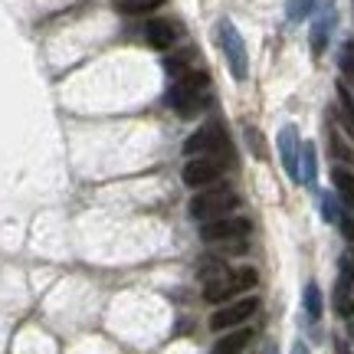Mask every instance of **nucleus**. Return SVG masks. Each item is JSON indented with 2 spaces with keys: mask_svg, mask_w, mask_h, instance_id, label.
Here are the masks:
<instances>
[{
  "mask_svg": "<svg viewBox=\"0 0 354 354\" xmlns=\"http://www.w3.org/2000/svg\"><path fill=\"white\" fill-rule=\"evenodd\" d=\"M207 86H210V76L203 69H190V73H184L174 86L167 88L165 102L177 115L190 118V115H197L207 105Z\"/></svg>",
  "mask_w": 354,
  "mask_h": 354,
  "instance_id": "obj_1",
  "label": "nucleus"
},
{
  "mask_svg": "<svg viewBox=\"0 0 354 354\" xmlns=\"http://www.w3.org/2000/svg\"><path fill=\"white\" fill-rule=\"evenodd\" d=\"M236 207H240V201H236L233 190L210 184V187H203L201 194L190 201L187 210L197 223H207V220H216V216H230V210H236Z\"/></svg>",
  "mask_w": 354,
  "mask_h": 354,
  "instance_id": "obj_2",
  "label": "nucleus"
},
{
  "mask_svg": "<svg viewBox=\"0 0 354 354\" xmlns=\"http://www.w3.org/2000/svg\"><path fill=\"white\" fill-rule=\"evenodd\" d=\"M216 37H220V50L227 56L233 79H236V82H246V76H250V53H246V43H243L240 30L230 24V20H220Z\"/></svg>",
  "mask_w": 354,
  "mask_h": 354,
  "instance_id": "obj_3",
  "label": "nucleus"
},
{
  "mask_svg": "<svg viewBox=\"0 0 354 354\" xmlns=\"http://www.w3.org/2000/svg\"><path fill=\"white\" fill-rule=\"evenodd\" d=\"M216 151H227V135L216 122L201 125L187 141H184V154L187 158H214Z\"/></svg>",
  "mask_w": 354,
  "mask_h": 354,
  "instance_id": "obj_4",
  "label": "nucleus"
},
{
  "mask_svg": "<svg viewBox=\"0 0 354 354\" xmlns=\"http://www.w3.org/2000/svg\"><path fill=\"white\" fill-rule=\"evenodd\" d=\"M253 223L246 216H216V220H207L201 227V240L203 243H233L250 236Z\"/></svg>",
  "mask_w": 354,
  "mask_h": 354,
  "instance_id": "obj_5",
  "label": "nucleus"
},
{
  "mask_svg": "<svg viewBox=\"0 0 354 354\" xmlns=\"http://www.w3.org/2000/svg\"><path fill=\"white\" fill-rule=\"evenodd\" d=\"M256 308H259V299L256 295H246L240 302H230L223 308H216L214 315H210V328L214 331H230V328H240L243 322H250L256 315Z\"/></svg>",
  "mask_w": 354,
  "mask_h": 354,
  "instance_id": "obj_6",
  "label": "nucleus"
},
{
  "mask_svg": "<svg viewBox=\"0 0 354 354\" xmlns=\"http://www.w3.org/2000/svg\"><path fill=\"white\" fill-rule=\"evenodd\" d=\"M279 158H282V167H286V174L292 180H299L302 184V177H299V158H302V141H299V128L295 125H286L279 131Z\"/></svg>",
  "mask_w": 354,
  "mask_h": 354,
  "instance_id": "obj_7",
  "label": "nucleus"
},
{
  "mask_svg": "<svg viewBox=\"0 0 354 354\" xmlns=\"http://www.w3.org/2000/svg\"><path fill=\"white\" fill-rule=\"evenodd\" d=\"M184 184L194 190H203L216 184V177H220V161L216 158H190L187 165H184Z\"/></svg>",
  "mask_w": 354,
  "mask_h": 354,
  "instance_id": "obj_8",
  "label": "nucleus"
},
{
  "mask_svg": "<svg viewBox=\"0 0 354 354\" xmlns=\"http://www.w3.org/2000/svg\"><path fill=\"white\" fill-rule=\"evenodd\" d=\"M335 24H338V10H335V3H322V10H318V17H315V26H312V53H315V56L325 53Z\"/></svg>",
  "mask_w": 354,
  "mask_h": 354,
  "instance_id": "obj_9",
  "label": "nucleus"
},
{
  "mask_svg": "<svg viewBox=\"0 0 354 354\" xmlns=\"http://www.w3.org/2000/svg\"><path fill=\"white\" fill-rule=\"evenodd\" d=\"M236 292H240L236 272L216 269V276H210L207 279V286H203V299H207V302H227L230 295H236Z\"/></svg>",
  "mask_w": 354,
  "mask_h": 354,
  "instance_id": "obj_10",
  "label": "nucleus"
},
{
  "mask_svg": "<svg viewBox=\"0 0 354 354\" xmlns=\"http://www.w3.org/2000/svg\"><path fill=\"white\" fill-rule=\"evenodd\" d=\"M351 289H354V263L348 256H342L338 259V286H335V305H338L342 315L351 312Z\"/></svg>",
  "mask_w": 354,
  "mask_h": 354,
  "instance_id": "obj_11",
  "label": "nucleus"
},
{
  "mask_svg": "<svg viewBox=\"0 0 354 354\" xmlns=\"http://www.w3.org/2000/svg\"><path fill=\"white\" fill-rule=\"evenodd\" d=\"M145 43L151 46V50H171L177 43V26L171 20H151V24L145 26Z\"/></svg>",
  "mask_w": 354,
  "mask_h": 354,
  "instance_id": "obj_12",
  "label": "nucleus"
},
{
  "mask_svg": "<svg viewBox=\"0 0 354 354\" xmlns=\"http://www.w3.org/2000/svg\"><path fill=\"white\" fill-rule=\"evenodd\" d=\"M253 342V328H233L214 344V354H243Z\"/></svg>",
  "mask_w": 354,
  "mask_h": 354,
  "instance_id": "obj_13",
  "label": "nucleus"
},
{
  "mask_svg": "<svg viewBox=\"0 0 354 354\" xmlns=\"http://www.w3.org/2000/svg\"><path fill=\"white\" fill-rule=\"evenodd\" d=\"M331 184H335V190H338V197H342L344 207L354 210V171L335 167V171H331Z\"/></svg>",
  "mask_w": 354,
  "mask_h": 354,
  "instance_id": "obj_14",
  "label": "nucleus"
},
{
  "mask_svg": "<svg viewBox=\"0 0 354 354\" xmlns=\"http://www.w3.org/2000/svg\"><path fill=\"white\" fill-rule=\"evenodd\" d=\"M299 177H302V184H315L318 177V154H315V145L308 141V145H302V158H299Z\"/></svg>",
  "mask_w": 354,
  "mask_h": 354,
  "instance_id": "obj_15",
  "label": "nucleus"
},
{
  "mask_svg": "<svg viewBox=\"0 0 354 354\" xmlns=\"http://www.w3.org/2000/svg\"><path fill=\"white\" fill-rule=\"evenodd\" d=\"M302 305H305V315L312 318V322H318V318H322V289H318L315 282H308V286H305Z\"/></svg>",
  "mask_w": 354,
  "mask_h": 354,
  "instance_id": "obj_16",
  "label": "nucleus"
},
{
  "mask_svg": "<svg viewBox=\"0 0 354 354\" xmlns=\"http://www.w3.org/2000/svg\"><path fill=\"white\" fill-rule=\"evenodd\" d=\"M161 3H165V0H115V10L138 17V13H151V10H158Z\"/></svg>",
  "mask_w": 354,
  "mask_h": 354,
  "instance_id": "obj_17",
  "label": "nucleus"
},
{
  "mask_svg": "<svg viewBox=\"0 0 354 354\" xmlns=\"http://www.w3.org/2000/svg\"><path fill=\"white\" fill-rule=\"evenodd\" d=\"M338 109H342V122L344 128L354 135V95L344 88V82H338Z\"/></svg>",
  "mask_w": 354,
  "mask_h": 354,
  "instance_id": "obj_18",
  "label": "nucleus"
},
{
  "mask_svg": "<svg viewBox=\"0 0 354 354\" xmlns=\"http://www.w3.org/2000/svg\"><path fill=\"white\" fill-rule=\"evenodd\" d=\"M312 7H315V0H289V20L292 24L305 20V17L312 13Z\"/></svg>",
  "mask_w": 354,
  "mask_h": 354,
  "instance_id": "obj_19",
  "label": "nucleus"
},
{
  "mask_svg": "<svg viewBox=\"0 0 354 354\" xmlns=\"http://www.w3.org/2000/svg\"><path fill=\"white\" fill-rule=\"evenodd\" d=\"M342 73L351 79V86H354V39H348L342 46Z\"/></svg>",
  "mask_w": 354,
  "mask_h": 354,
  "instance_id": "obj_20",
  "label": "nucleus"
},
{
  "mask_svg": "<svg viewBox=\"0 0 354 354\" xmlns=\"http://www.w3.org/2000/svg\"><path fill=\"white\" fill-rule=\"evenodd\" d=\"M318 203H322V216H325L328 223L342 220V214H338V207H335V197H331V194H322V197H318Z\"/></svg>",
  "mask_w": 354,
  "mask_h": 354,
  "instance_id": "obj_21",
  "label": "nucleus"
},
{
  "mask_svg": "<svg viewBox=\"0 0 354 354\" xmlns=\"http://www.w3.org/2000/svg\"><path fill=\"white\" fill-rule=\"evenodd\" d=\"M246 141H250V151H253L256 158H266V141L256 128H246Z\"/></svg>",
  "mask_w": 354,
  "mask_h": 354,
  "instance_id": "obj_22",
  "label": "nucleus"
},
{
  "mask_svg": "<svg viewBox=\"0 0 354 354\" xmlns=\"http://www.w3.org/2000/svg\"><path fill=\"white\" fill-rule=\"evenodd\" d=\"M236 282H240V289H253V286H256V269H253V266H243V269H236Z\"/></svg>",
  "mask_w": 354,
  "mask_h": 354,
  "instance_id": "obj_23",
  "label": "nucleus"
},
{
  "mask_svg": "<svg viewBox=\"0 0 354 354\" xmlns=\"http://www.w3.org/2000/svg\"><path fill=\"white\" fill-rule=\"evenodd\" d=\"M331 154H335V158H344V161H351V165H354V154L344 148L342 141L335 138V131H331Z\"/></svg>",
  "mask_w": 354,
  "mask_h": 354,
  "instance_id": "obj_24",
  "label": "nucleus"
},
{
  "mask_svg": "<svg viewBox=\"0 0 354 354\" xmlns=\"http://www.w3.org/2000/svg\"><path fill=\"white\" fill-rule=\"evenodd\" d=\"M342 233L348 240H354V216H342Z\"/></svg>",
  "mask_w": 354,
  "mask_h": 354,
  "instance_id": "obj_25",
  "label": "nucleus"
},
{
  "mask_svg": "<svg viewBox=\"0 0 354 354\" xmlns=\"http://www.w3.org/2000/svg\"><path fill=\"white\" fill-rule=\"evenodd\" d=\"M292 354H308V348H305L302 342H295V344H292Z\"/></svg>",
  "mask_w": 354,
  "mask_h": 354,
  "instance_id": "obj_26",
  "label": "nucleus"
},
{
  "mask_svg": "<svg viewBox=\"0 0 354 354\" xmlns=\"http://www.w3.org/2000/svg\"><path fill=\"white\" fill-rule=\"evenodd\" d=\"M266 354H276V348H272V344H269V348H266Z\"/></svg>",
  "mask_w": 354,
  "mask_h": 354,
  "instance_id": "obj_27",
  "label": "nucleus"
},
{
  "mask_svg": "<svg viewBox=\"0 0 354 354\" xmlns=\"http://www.w3.org/2000/svg\"><path fill=\"white\" fill-rule=\"evenodd\" d=\"M342 354H348V351H344V348H342Z\"/></svg>",
  "mask_w": 354,
  "mask_h": 354,
  "instance_id": "obj_28",
  "label": "nucleus"
}]
</instances>
